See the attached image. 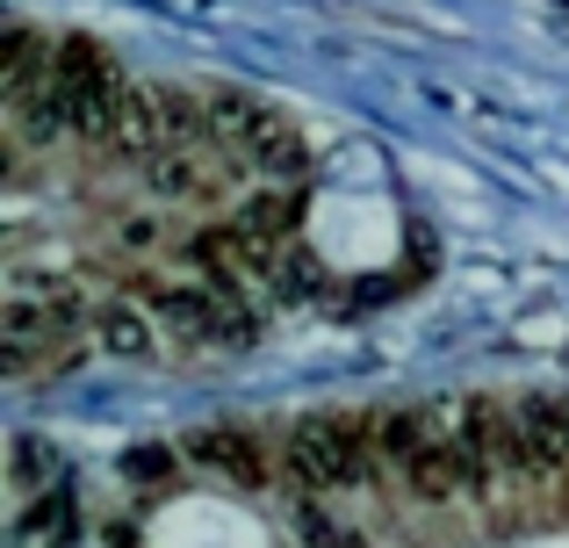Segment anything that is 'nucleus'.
I'll return each mask as SVG.
<instances>
[{"label": "nucleus", "mask_w": 569, "mask_h": 548, "mask_svg": "<svg viewBox=\"0 0 569 548\" xmlns=\"http://www.w3.org/2000/svg\"><path fill=\"white\" fill-rule=\"evenodd\" d=\"M188 260L202 268L209 289H223V296H246V289H260V281H274V260H267L238 225H209V231H194Z\"/></svg>", "instance_id": "obj_3"}, {"label": "nucleus", "mask_w": 569, "mask_h": 548, "mask_svg": "<svg viewBox=\"0 0 569 548\" xmlns=\"http://www.w3.org/2000/svg\"><path fill=\"white\" fill-rule=\"evenodd\" d=\"M426 434H432V419H426V411H382V419H376V455L403 469L418 448H426Z\"/></svg>", "instance_id": "obj_11"}, {"label": "nucleus", "mask_w": 569, "mask_h": 548, "mask_svg": "<svg viewBox=\"0 0 569 548\" xmlns=\"http://www.w3.org/2000/svg\"><path fill=\"white\" fill-rule=\"evenodd\" d=\"M14 484H22V491L29 484H58V462L37 448V440H14Z\"/></svg>", "instance_id": "obj_14"}, {"label": "nucleus", "mask_w": 569, "mask_h": 548, "mask_svg": "<svg viewBox=\"0 0 569 548\" xmlns=\"http://www.w3.org/2000/svg\"><path fill=\"white\" fill-rule=\"evenodd\" d=\"M94 339L109 353H123V361H138V353H152V318H144L138 303H101L94 310Z\"/></svg>", "instance_id": "obj_10"}, {"label": "nucleus", "mask_w": 569, "mask_h": 548, "mask_svg": "<svg viewBox=\"0 0 569 548\" xmlns=\"http://www.w3.org/2000/svg\"><path fill=\"white\" fill-rule=\"evenodd\" d=\"M231 225L246 231V239L260 246L267 260H281V246H289V239H296V225H303V196H281V188H267V196H246Z\"/></svg>", "instance_id": "obj_8"}, {"label": "nucleus", "mask_w": 569, "mask_h": 548, "mask_svg": "<svg viewBox=\"0 0 569 548\" xmlns=\"http://www.w3.org/2000/svg\"><path fill=\"white\" fill-rule=\"evenodd\" d=\"M403 491H411L418 506H455V498H469V455H461V440L426 434V448L403 462Z\"/></svg>", "instance_id": "obj_4"}, {"label": "nucleus", "mask_w": 569, "mask_h": 548, "mask_svg": "<svg viewBox=\"0 0 569 548\" xmlns=\"http://www.w3.org/2000/svg\"><path fill=\"white\" fill-rule=\"evenodd\" d=\"M58 72V94H66L72 109V130H87V138H109L116 109H123V72L109 66V51H101L94 37H66L51 58Z\"/></svg>", "instance_id": "obj_2"}, {"label": "nucleus", "mask_w": 569, "mask_h": 548, "mask_svg": "<svg viewBox=\"0 0 569 548\" xmlns=\"http://www.w3.org/2000/svg\"><path fill=\"white\" fill-rule=\"evenodd\" d=\"M376 462V419H353V411H310L289 426V448H281V477L296 491H347L368 477Z\"/></svg>", "instance_id": "obj_1"}, {"label": "nucleus", "mask_w": 569, "mask_h": 548, "mask_svg": "<svg viewBox=\"0 0 569 548\" xmlns=\"http://www.w3.org/2000/svg\"><path fill=\"white\" fill-rule=\"evenodd\" d=\"M246 152H252V167L274 173V181H296V173H303V138H296V123H281L274 109L260 116V130L246 138Z\"/></svg>", "instance_id": "obj_9"}, {"label": "nucleus", "mask_w": 569, "mask_h": 548, "mask_svg": "<svg viewBox=\"0 0 569 548\" xmlns=\"http://www.w3.org/2000/svg\"><path fill=\"white\" fill-rule=\"evenodd\" d=\"M318 281H325V268H318L310 246H281V260H274V289L281 296H310Z\"/></svg>", "instance_id": "obj_12"}, {"label": "nucleus", "mask_w": 569, "mask_h": 548, "mask_svg": "<svg viewBox=\"0 0 569 548\" xmlns=\"http://www.w3.org/2000/svg\"><path fill=\"white\" fill-rule=\"evenodd\" d=\"M519 440H527L533 477L569 469V397H527V405H519Z\"/></svg>", "instance_id": "obj_6"}, {"label": "nucleus", "mask_w": 569, "mask_h": 548, "mask_svg": "<svg viewBox=\"0 0 569 548\" xmlns=\"http://www.w3.org/2000/svg\"><path fill=\"white\" fill-rule=\"evenodd\" d=\"M101 145H109L116 159H130V167H152V152L167 145L152 87H123V109H116V123H109V138H101Z\"/></svg>", "instance_id": "obj_7"}, {"label": "nucleus", "mask_w": 569, "mask_h": 548, "mask_svg": "<svg viewBox=\"0 0 569 548\" xmlns=\"http://www.w3.org/2000/svg\"><path fill=\"white\" fill-rule=\"evenodd\" d=\"M188 455L202 469H217V477H231L238 491H260L267 484V455L252 434H238V426H202V434H188Z\"/></svg>", "instance_id": "obj_5"}, {"label": "nucleus", "mask_w": 569, "mask_h": 548, "mask_svg": "<svg viewBox=\"0 0 569 548\" xmlns=\"http://www.w3.org/2000/svg\"><path fill=\"white\" fill-rule=\"evenodd\" d=\"M173 469H181V462H173V448H130L123 455V477L130 484H173Z\"/></svg>", "instance_id": "obj_13"}]
</instances>
